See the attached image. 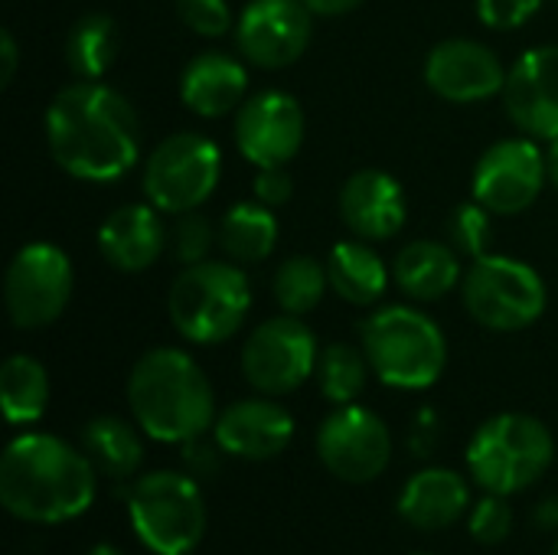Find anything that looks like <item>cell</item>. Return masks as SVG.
<instances>
[{"mask_svg": "<svg viewBox=\"0 0 558 555\" xmlns=\"http://www.w3.org/2000/svg\"><path fill=\"white\" fill-rule=\"evenodd\" d=\"M461 278H464L461 255L454 252L451 242H438V239H415L402 245L392 262V281L405 298L418 304L451 294L461 285Z\"/></svg>", "mask_w": 558, "mask_h": 555, "instance_id": "cell-23", "label": "cell"}, {"mask_svg": "<svg viewBox=\"0 0 558 555\" xmlns=\"http://www.w3.org/2000/svg\"><path fill=\"white\" fill-rule=\"evenodd\" d=\"M304 3L314 16H343V13H353L366 0H304Z\"/></svg>", "mask_w": 558, "mask_h": 555, "instance_id": "cell-38", "label": "cell"}, {"mask_svg": "<svg viewBox=\"0 0 558 555\" xmlns=\"http://www.w3.org/2000/svg\"><path fill=\"white\" fill-rule=\"evenodd\" d=\"M314 36V13L304 0H248L235 16L239 56L265 72L294 65Z\"/></svg>", "mask_w": 558, "mask_h": 555, "instance_id": "cell-14", "label": "cell"}, {"mask_svg": "<svg viewBox=\"0 0 558 555\" xmlns=\"http://www.w3.org/2000/svg\"><path fill=\"white\" fill-rule=\"evenodd\" d=\"M536 523H539L543 530H546V527H558V500H546V504L539 507Z\"/></svg>", "mask_w": 558, "mask_h": 555, "instance_id": "cell-40", "label": "cell"}, {"mask_svg": "<svg viewBox=\"0 0 558 555\" xmlns=\"http://www.w3.org/2000/svg\"><path fill=\"white\" fill-rule=\"evenodd\" d=\"M504 108L520 134L533 141L558 137V46L526 49L507 72Z\"/></svg>", "mask_w": 558, "mask_h": 555, "instance_id": "cell-17", "label": "cell"}, {"mask_svg": "<svg viewBox=\"0 0 558 555\" xmlns=\"http://www.w3.org/2000/svg\"><path fill=\"white\" fill-rule=\"evenodd\" d=\"M134 425L160 445H186L216 425V396L203 366L180 347L147 350L128 376Z\"/></svg>", "mask_w": 558, "mask_h": 555, "instance_id": "cell-3", "label": "cell"}, {"mask_svg": "<svg viewBox=\"0 0 558 555\" xmlns=\"http://www.w3.org/2000/svg\"><path fill=\"white\" fill-rule=\"evenodd\" d=\"M248 88L245 62L229 52L203 49L180 72V98L199 118H226L242 108Z\"/></svg>", "mask_w": 558, "mask_h": 555, "instance_id": "cell-21", "label": "cell"}, {"mask_svg": "<svg viewBox=\"0 0 558 555\" xmlns=\"http://www.w3.org/2000/svg\"><path fill=\"white\" fill-rule=\"evenodd\" d=\"M553 555H558V540H556V546H553Z\"/></svg>", "mask_w": 558, "mask_h": 555, "instance_id": "cell-43", "label": "cell"}, {"mask_svg": "<svg viewBox=\"0 0 558 555\" xmlns=\"http://www.w3.org/2000/svg\"><path fill=\"white\" fill-rule=\"evenodd\" d=\"M369 360L363 350L350 343H330L317 357V386L327 402L333 406H350L363 396L366 379H369Z\"/></svg>", "mask_w": 558, "mask_h": 555, "instance_id": "cell-30", "label": "cell"}, {"mask_svg": "<svg viewBox=\"0 0 558 555\" xmlns=\"http://www.w3.org/2000/svg\"><path fill=\"white\" fill-rule=\"evenodd\" d=\"M0 406L10 425H33L49 406V373L36 357L13 353L0 366Z\"/></svg>", "mask_w": 558, "mask_h": 555, "instance_id": "cell-28", "label": "cell"}, {"mask_svg": "<svg viewBox=\"0 0 558 555\" xmlns=\"http://www.w3.org/2000/svg\"><path fill=\"white\" fill-rule=\"evenodd\" d=\"M128 520L144 550L154 555H190L206 536V500L193 474L150 471L128 491Z\"/></svg>", "mask_w": 558, "mask_h": 555, "instance_id": "cell-7", "label": "cell"}, {"mask_svg": "<svg viewBox=\"0 0 558 555\" xmlns=\"http://www.w3.org/2000/svg\"><path fill=\"white\" fill-rule=\"evenodd\" d=\"M546 167H549V180H553V186H556V190H558V137H556V141H549Z\"/></svg>", "mask_w": 558, "mask_h": 555, "instance_id": "cell-41", "label": "cell"}, {"mask_svg": "<svg viewBox=\"0 0 558 555\" xmlns=\"http://www.w3.org/2000/svg\"><path fill=\"white\" fill-rule=\"evenodd\" d=\"M307 118L294 95L265 88L235 111V147L252 167H288L304 144Z\"/></svg>", "mask_w": 558, "mask_h": 555, "instance_id": "cell-15", "label": "cell"}, {"mask_svg": "<svg viewBox=\"0 0 558 555\" xmlns=\"http://www.w3.org/2000/svg\"><path fill=\"white\" fill-rule=\"evenodd\" d=\"M75 291V272L69 255L52 242H26L7 265L3 304L7 317L20 330H43L56 324Z\"/></svg>", "mask_w": 558, "mask_h": 555, "instance_id": "cell-10", "label": "cell"}, {"mask_svg": "<svg viewBox=\"0 0 558 555\" xmlns=\"http://www.w3.org/2000/svg\"><path fill=\"white\" fill-rule=\"evenodd\" d=\"M167 245H170V229L163 226V213L147 200L118 206L98 226V252L121 275L147 272L150 265H157Z\"/></svg>", "mask_w": 558, "mask_h": 555, "instance_id": "cell-20", "label": "cell"}, {"mask_svg": "<svg viewBox=\"0 0 558 555\" xmlns=\"http://www.w3.org/2000/svg\"><path fill=\"white\" fill-rule=\"evenodd\" d=\"M461 298L468 314L497 334H517L533 327L549 304L543 275L513 255H481L461 278Z\"/></svg>", "mask_w": 558, "mask_h": 555, "instance_id": "cell-8", "label": "cell"}, {"mask_svg": "<svg viewBox=\"0 0 558 555\" xmlns=\"http://www.w3.org/2000/svg\"><path fill=\"white\" fill-rule=\"evenodd\" d=\"M546 177V154L533 137H504L474 164L471 193L494 216H517L539 200Z\"/></svg>", "mask_w": 558, "mask_h": 555, "instance_id": "cell-13", "label": "cell"}, {"mask_svg": "<svg viewBox=\"0 0 558 555\" xmlns=\"http://www.w3.org/2000/svg\"><path fill=\"white\" fill-rule=\"evenodd\" d=\"M252 311L248 275L235 262L183 265L167 291V314L173 330L196 347H219L239 334Z\"/></svg>", "mask_w": 558, "mask_h": 555, "instance_id": "cell-4", "label": "cell"}, {"mask_svg": "<svg viewBox=\"0 0 558 555\" xmlns=\"http://www.w3.org/2000/svg\"><path fill=\"white\" fill-rule=\"evenodd\" d=\"M291 438H294L291 412L281 402H275V396H262V393L226 406L213 425V442L222 448V455L242 461H271L291 445Z\"/></svg>", "mask_w": 558, "mask_h": 555, "instance_id": "cell-18", "label": "cell"}, {"mask_svg": "<svg viewBox=\"0 0 558 555\" xmlns=\"http://www.w3.org/2000/svg\"><path fill=\"white\" fill-rule=\"evenodd\" d=\"M222 177L219 144L199 131L167 134L144 160V200L167 216L203 209Z\"/></svg>", "mask_w": 558, "mask_h": 555, "instance_id": "cell-9", "label": "cell"}, {"mask_svg": "<svg viewBox=\"0 0 558 555\" xmlns=\"http://www.w3.org/2000/svg\"><path fill=\"white\" fill-rule=\"evenodd\" d=\"M121 49L118 26L108 13H85L65 33V65L75 79L98 82L114 65Z\"/></svg>", "mask_w": 558, "mask_h": 555, "instance_id": "cell-27", "label": "cell"}, {"mask_svg": "<svg viewBox=\"0 0 558 555\" xmlns=\"http://www.w3.org/2000/svg\"><path fill=\"white\" fill-rule=\"evenodd\" d=\"M85 555H124L118 546H111V543H98V546H92Z\"/></svg>", "mask_w": 558, "mask_h": 555, "instance_id": "cell-42", "label": "cell"}, {"mask_svg": "<svg viewBox=\"0 0 558 555\" xmlns=\"http://www.w3.org/2000/svg\"><path fill=\"white\" fill-rule=\"evenodd\" d=\"M98 491L88 455L49 432L16 435L0 458V504L20 523L59 527L78 520Z\"/></svg>", "mask_w": 558, "mask_h": 555, "instance_id": "cell-2", "label": "cell"}, {"mask_svg": "<svg viewBox=\"0 0 558 555\" xmlns=\"http://www.w3.org/2000/svg\"><path fill=\"white\" fill-rule=\"evenodd\" d=\"M432 438H435V412L425 409V412L415 419V451L428 455V451H432Z\"/></svg>", "mask_w": 558, "mask_h": 555, "instance_id": "cell-39", "label": "cell"}, {"mask_svg": "<svg viewBox=\"0 0 558 555\" xmlns=\"http://www.w3.org/2000/svg\"><path fill=\"white\" fill-rule=\"evenodd\" d=\"M471 507L468 481L451 468H425L412 474L399 494V517L425 533L454 527Z\"/></svg>", "mask_w": 558, "mask_h": 555, "instance_id": "cell-22", "label": "cell"}, {"mask_svg": "<svg viewBox=\"0 0 558 555\" xmlns=\"http://www.w3.org/2000/svg\"><path fill=\"white\" fill-rule=\"evenodd\" d=\"M137 432H141L137 425H131L118 415H98L82 429V451L95 464L98 478L124 484L141 471L144 442Z\"/></svg>", "mask_w": 558, "mask_h": 555, "instance_id": "cell-25", "label": "cell"}, {"mask_svg": "<svg viewBox=\"0 0 558 555\" xmlns=\"http://www.w3.org/2000/svg\"><path fill=\"white\" fill-rule=\"evenodd\" d=\"M418 555H428V553H418Z\"/></svg>", "mask_w": 558, "mask_h": 555, "instance_id": "cell-44", "label": "cell"}, {"mask_svg": "<svg viewBox=\"0 0 558 555\" xmlns=\"http://www.w3.org/2000/svg\"><path fill=\"white\" fill-rule=\"evenodd\" d=\"M317 458L343 484H369L392 461V432L366 406H337L317 429Z\"/></svg>", "mask_w": 558, "mask_h": 555, "instance_id": "cell-12", "label": "cell"}, {"mask_svg": "<svg viewBox=\"0 0 558 555\" xmlns=\"http://www.w3.org/2000/svg\"><path fill=\"white\" fill-rule=\"evenodd\" d=\"M317 337L301 317H268L242 347V376L262 396H288L317 373Z\"/></svg>", "mask_w": 558, "mask_h": 555, "instance_id": "cell-11", "label": "cell"}, {"mask_svg": "<svg viewBox=\"0 0 558 555\" xmlns=\"http://www.w3.org/2000/svg\"><path fill=\"white\" fill-rule=\"evenodd\" d=\"M556 458L553 432L523 412H504L487 419L468 445L471 481L484 494L513 497L549 471Z\"/></svg>", "mask_w": 558, "mask_h": 555, "instance_id": "cell-6", "label": "cell"}, {"mask_svg": "<svg viewBox=\"0 0 558 555\" xmlns=\"http://www.w3.org/2000/svg\"><path fill=\"white\" fill-rule=\"evenodd\" d=\"M294 193V183H291V173L288 167H258L255 173V183H252V196L262 203V206H284Z\"/></svg>", "mask_w": 558, "mask_h": 555, "instance_id": "cell-36", "label": "cell"}, {"mask_svg": "<svg viewBox=\"0 0 558 555\" xmlns=\"http://www.w3.org/2000/svg\"><path fill=\"white\" fill-rule=\"evenodd\" d=\"M490 232H494V213L481 206L477 200L461 203L448 219V242L454 245L458 255H468L471 262L487 255Z\"/></svg>", "mask_w": 558, "mask_h": 555, "instance_id": "cell-31", "label": "cell"}, {"mask_svg": "<svg viewBox=\"0 0 558 555\" xmlns=\"http://www.w3.org/2000/svg\"><path fill=\"white\" fill-rule=\"evenodd\" d=\"M546 0H477V16L484 26L497 29V33H510L526 26Z\"/></svg>", "mask_w": 558, "mask_h": 555, "instance_id": "cell-35", "label": "cell"}, {"mask_svg": "<svg viewBox=\"0 0 558 555\" xmlns=\"http://www.w3.org/2000/svg\"><path fill=\"white\" fill-rule=\"evenodd\" d=\"M507 72L510 69H504V62L490 46L464 36L438 43L425 56V69H422L425 85L451 105H474L504 95Z\"/></svg>", "mask_w": 558, "mask_h": 555, "instance_id": "cell-16", "label": "cell"}, {"mask_svg": "<svg viewBox=\"0 0 558 555\" xmlns=\"http://www.w3.org/2000/svg\"><path fill=\"white\" fill-rule=\"evenodd\" d=\"M46 144L59 170L82 183H114L141 160V121L111 85L75 79L46 108Z\"/></svg>", "mask_w": 558, "mask_h": 555, "instance_id": "cell-1", "label": "cell"}, {"mask_svg": "<svg viewBox=\"0 0 558 555\" xmlns=\"http://www.w3.org/2000/svg\"><path fill=\"white\" fill-rule=\"evenodd\" d=\"M177 3V16L186 29H193L196 36H209L219 39L232 29L235 16L229 0H173Z\"/></svg>", "mask_w": 558, "mask_h": 555, "instance_id": "cell-34", "label": "cell"}, {"mask_svg": "<svg viewBox=\"0 0 558 555\" xmlns=\"http://www.w3.org/2000/svg\"><path fill=\"white\" fill-rule=\"evenodd\" d=\"M363 353L379 383L405 393L435 386L448 366L441 327L412 304L379 307L363 324Z\"/></svg>", "mask_w": 558, "mask_h": 555, "instance_id": "cell-5", "label": "cell"}, {"mask_svg": "<svg viewBox=\"0 0 558 555\" xmlns=\"http://www.w3.org/2000/svg\"><path fill=\"white\" fill-rule=\"evenodd\" d=\"M327 275H330V291H337L353 307H369L383 301L389 288V268L366 239L337 242L327 258Z\"/></svg>", "mask_w": 558, "mask_h": 555, "instance_id": "cell-24", "label": "cell"}, {"mask_svg": "<svg viewBox=\"0 0 558 555\" xmlns=\"http://www.w3.org/2000/svg\"><path fill=\"white\" fill-rule=\"evenodd\" d=\"M216 242H219V226H213V219H206L199 209L180 213L170 229V252L180 265L206 262Z\"/></svg>", "mask_w": 558, "mask_h": 555, "instance_id": "cell-32", "label": "cell"}, {"mask_svg": "<svg viewBox=\"0 0 558 555\" xmlns=\"http://www.w3.org/2000/svg\"><path fill=\"white\" fill-rule=\"evenodd\" d=\"M281 226L271 206H262L258 200L235 203L219 219V249L235 265H255L265 262L278 245Z\"/></svg>", "mask_w": 558, "mask_h": 555, "instance_id": "cell-26", "label": "cell"}, {"mask_svg": "<svg viewBox=\"0 0 558 555\" xmlns=\"http://www.w3.org/2000/svg\"><path fill=\"white\" fill-rule=\"evenodd\" d=\"M471 536L481 543V546H500L510 533H513V507H510V497H500V494H484L474 510H471Z\"/></svg>", "mask_w": 558, "mask_h": 555, "instance_id": "cell-33", "label": "cell"}, {"mask_svg": "<svg viewBox=\"0 0 558 555\" xmlns=\"http://www.w3.org/2000/svg\"><path fill=\"white\" fill-rule=\"evenodd\" d=\"M409 216L402 183L386 170H356L340 186V219L343 226L366 242H383L402 232Z\"/></svg>", "mask_w": 558, "mask_h": 555, "instance_id": "cell-19", "label": "cell"}, {"mask_svg": "<svg viewBox=\"0 0 558 555\" xmlns=\"http://www.w3.org/2000/svg\"><path fill=\"white\" fill-rule=\"evenodd\" d=\"M330 288V275H327V265L311 258V255H291L278 265L275 278H271V291H275V301L284 314H294V317H304L311 314L324 294Z\"/></svg>", "mask_w": 558, "mask_h": 555, "instance_id": "cell-29", "label": "cell"}, {"mask_svg": "<svg viewBox=\"0 0 558 555\" xmlns=\"http://www.w3.org/2000/svg\"><path fill=\"white\" fill-rule=\"evenodd\" d=\"M20 65V46L10 29L0 33V85H10Z\"/></svg>", "mask_w": 558, "mask_h": 555, "instance_id": "cell-37", "label": "cell"}]
</instances>
